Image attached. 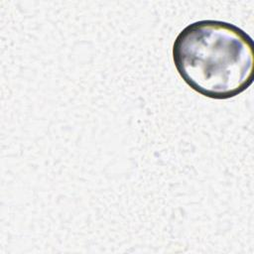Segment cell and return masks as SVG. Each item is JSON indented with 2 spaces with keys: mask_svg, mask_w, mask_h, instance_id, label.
Instances as JSON below:
<instances>
[{
  "mask_svg": "<svg viewBox=\"0 0 254 254\" xmlns=\"http://www.w3.org/2000/svg\"><path fill=\"white\" fill-rule=\"evenodd\" d=\"M173 61L184 81L208 98H232L253 82V40L227 22L200 20L188 25L174 42Z\"/></svg>",
  "mask_w": 254,
  "mask_h": 254,
  "instance_id": "6da1fadb",
  "label": "cell"
}]
</instances>
